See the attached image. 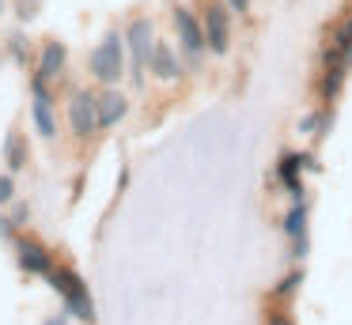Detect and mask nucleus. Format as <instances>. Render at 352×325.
Here are the masks:
<instances>
[{
    "instance_id": "obj_1",
    "label": "nucleus",
    "mask_w": 352,
    "mask_h": 325,
    "mask_svg": "<svg viewBox=\"0 0 352 325\" xmlns=\"http://www.w3.org/2000/svg\"><path fill=\"white\" fill-rule=\"evenodd\" d=\"M125 42H129V53H133V83H144V76L152 72V53H155V27L148 15H137V19H129V27H125Z\"/></svg>"
},
{
    "instance_id": "obj_2",
    "label": "nucleus",
    "mask_w": 352,
    "mask_h": 325,
    "mask_svg": "<svg viewBox=\"0 0 352 325\" xmlns=\"http://www.w3.org/2000/svg\"><path fill=\"white\" fill-rule=\"evenodd\" d=\"M125 38L122 34H110L102 38V45H95L91 60H87V72L102 83V87H114L118 80L125 76Z\"/></svg>"
},
{
    "instance_id": "obj_3",
    "label": "nucleus",
    "mask_w": 352,
    "mask_h": 325,
    "mask_svg": "<svg viewBox=\"0 0 352 325\" xmlns=\"http://www.w3.org/2000/svg\"><path fill=\"white\" fill-rule=\"evenodd\" d=\"M50 284L57 287V295L65 299V310H69V317H76V322H95V302L91 295H87V284L76 276L72 269H54V276H50Z\"/></svg>"
},
{
    "instance_id": "obj_4",
    "label": "nucleus",
    "mask_w": 352,
    "mask_h": 325,
    "mask_svg": "<svg viewBox=\"0 0 352 325\" xmlns=\"http://www.w3.org/2000/svg\"><path fill=\"white\" fill-rule=\"evenodd\" d=\"M175 30H178V45H182L186 65L201 68V57H205V49H208L205 19H197V15H193L186 4H178L175 8Z\"/></svg>"
},
{
    "instance_id": "obj_5",
    "label": "nucleus",
    "mask_w": 352,
    "mask_h": 325,
    "mask_svg": "<svg viewBox=\"0 0 352 325\" xmlns=\"http://www.w3.org/2000/svg\"><path fill=\"white\" fill-rule=\"evenodd\" d=\"M69 125H72V133H76L80 140H87V136L99 133V95L76 91V95L69 98Z\"/></svg>"
},
{
    "instance_id": "obj_6",
    "label": "nucleus",
    "mask_w": 352,
    "mask_h": 325,
    "mask_svg": "<svg viewBox=\"0 0 352 325\" xmlns=\"http://www.w3.org/2000/svg\"><path fill=\"white\" fill-rule=\"evenodd\" d=\"M16 261L19 269L27 272V276H54V254H50V246H42L38 238H27V234H19L16 238Z\"/></svg>"
},
{
    "instance_id": "obj_7",
    "label": "nucleus",
    "mask_w": 352,
    "mask_h": 325,
    "mask_svg": "<svg viewBox=\"0 0 352 325\" xmlns=\"http://www.w3.org/2000/svg\"><path fill=\"white\" fill-rule=\"evenodd\" d=\"M307 216H311L307 197L303 201H292V208L284 212V238L292 242V261L296 265L307 257Z\"/></svg>"
},
{
    "instance_id": "obj_8",
    "label": "nucleus",
    "mask_w": 352,
    "mask_h": 325,
    "mask_svg": "<svg viewBox=\"0 0 352 325\" xmlns=\"http://www.w3.org/2000/svg\"><path fill=\"white\" fill-rule=\"evenodd\" d=\"M205 34H208V49L212 53H228L231 49V15L223 12V4H208L205 8Z\"/></svg>"
},
{
    "instance_id": "obj_9",
    "label": "nucleus",
    "mask_w": 352,
    "mask_h": 325,
    "mask_svg": "<svg viewBox=\"0 0 352 325\" xmlns=\"http://www.w3.org/2000/svg\"><path fill=\"white\" fill-rule=\"evenodd\" d=\"M299 174H303V155H296V151H284V155L276 159V178L284 181V189H288L292 201H303V197H307Z\"/></svg>"
},
{
    "instance_id": "obj_10",
    "label": "nucleus",
    "mask_w": 352,
    "mask_h": 325,
    "mask_svg": "<svg viewBox=\"0 0 352 325\" xmlns=\"http://www.w3.org/2000/svg\"><path fill=\"white\" fill-rule=\"evenodd\" d=\"M152 76L155 80H178L182 76V57L175 53L170 42H155V53H152Z\"/></svg>"
},
{
    "instance_id": "obj_11",
    "label": "nucleus",
    "mask_w": 352,
    "mask_h": 325,
    "mask_svg": "<svg viewBox=\"0 0 352 325\" xmlns=\"http://www.w3.org/2000/svg\"><path fill=\"white\" fill-rule=\"evenodd\" d=\"M65 65H69V49H65L61 42H46L38 49V72H34V76H42V80L54 83L57 76L65 72Z\"/></svg>"
},
{
    "instance_id": "obj_12",
    "label": "nucleus",
    "mask_w": 352,
    "mask_h": 325,
    "mask_svg": "<svg viewBox=\"0 0 352 325\" xmlns=\"http://www.w3.org/2000/svg\"><path fill=\"white\" fill-rule=\"evenodd\" d=\"M129 113V98L122 91H102L99 95V128H114Z\"/></svg>"
},
{
    "instance_id": "obj_13",
    "label": "nucleus",
    "mask_w": 352,
    "mask_h": 325,
    "mask_svg": "<svg viewBox=\"0 0 352 325\" xmlns=\"http://www.w3.org/2000/svg\"><path fill=\"white\" fill-rule=\"evenodd\" d=\"M329 121H333V106H318V110H311L303 121H299V133L311 136V140H322L329 128Z\"/></svg>"
},
{
    "instance_id": "obj_14",
    "label": "nucleus",
    "mask_w": 352,
    "mask_h": 325,
    "mask_svg": "<svg viewBox=\"0 0 352 325\" xmlns=\"http://www.w3.org/2000/svg\"><path fill=\"white\" fill-rule=\"evenodd\" d=\"M4 159H8V170L12 174L27 166V140H23V133H16V128H12V136L4 140Z\"/></svg>"
},
{
    "instance_id": "obj_15",
    "label": "nucleus",
    "mask_w": 352,
    "mask_h": 325,
    "mask_svg": "<svg viewBox=\"0 0 352 325\" xmlns=\"http://www.w3.org/2000/svg\"><path fill=\"white\" fill-rule=\"evenodd\" d=\"M299 284H303V269L296 265V269H292V272H284V276L273 284V299H276V302H288L292 295L299 291Z\"/></svg>"
},
{
    "instance_id": "obj_16",
    "label": "nucleus",
    "mask_w": 352,
    "mask_h": 325,
    "mask_svg": "<svg viewBox=\"0 0 352 325\" xmlns=\"http://www.w3.org/2000/svg\"><path fill=\"white\" fill-rule=\"evenodd\" d=\"M8 201H16V178H12V170L0 174V204H8Z\"/></svg>"
},
{
    "instance_id": "obj_17",
    "label": "nucleus",
    "mask_w": 352,
    "mask_h": 325,
    "mask_svg": "<svg viewBox=\"0 0 352 325\" xmlns=\"http://www.w3.org/2000/svg\"><path fill=\"white\" fill-rule=\"evenodd\" d=\"M8 49L16 53V60H27V38H23V34H16V38H12Z\"/></svg>"
},
{
    "instance_id": "obj_18",
    "label": "nucleus",
    "mask_w": 352,
    "mask_h": 325,
    "mask_svg": "<svg viewBox=\"0 0 352 325\" xmlns=\"http://www.w3.org/2000/svg\"><path fill=\"white\" fill-rule=\"evenodd\" d=\"M265 325H296V322H292L288 310H273V314L265 317Z\"/></svg>"
},
{
    "instance_id": "obj_19",
    "label": "nucleus",
    "mask_w": 352,
    "mask_h": 325,
    "mask_svg": "<svg viewBox=\"0 0 352 325\" xmlns=\"http://www.w3.org/2000/svg\"><path fill=\"white\" fill-rule=\"evenodd\" d=\"M223 4H228L231 12H239V15H246V12H250V0H223Z\"/></svg>"
},
{
    "instance_id": "obj_20",
    "label": "nucleus",
    "mask_w": 352,
    "mask_h": 325,
    "mask_svg": "<svg viewBox=\"0 0 352 325\" xmlns=\"http://www.w3.org/2000/svg\"><path fill=\"white\" fill-rule=\"evenodd\" d=\"M19 15H23V19H31V15H34V0H23V4H19Z\"/></svg>"
},
{
    "instance_id": "obj_21",
    "label": "nucleus",
    "mask_w": 352,
    "mask_h": 325,
    "mask_svg": "<svg viewBox=\"0 0 352 325\" xmlns=\"http://www.w3.org/2000/svg\"><path fill=\"white\" fill-rule=\"evenodd\" d=\"M46 325H69V322H65V317H54V322H46Z\"/></svg>"
},
{
    "instance_id": "obj_22",
    "label": "nucleus",
    "mask_w": 352,
    "mask_h": 325,
    "mask_svg": "<svg viewBox=\"0 0 352 325\" xmlns=\"http://www.w3.org/2000/svg\"><path fill=\"white\" fill-rule=\"evenodd\" d=\"M344 27H349V34H352V15H349V23H344Z\"/></svg>"
},
{
    "instance_id": "obj_23",
    "label": "nucleus",
    "mask_w": 352,
    "mask_h": 325,
    "mask_svg": "<svg viewBox=\"0 0 352 325\" xmlns=\"http://www.w3.org/2000/svg\"><path fill=\"white\" fill-rule=\"evenodd\" d=\"M0 12H4V0H0Z\"/></svg>"
}]
</instances>
